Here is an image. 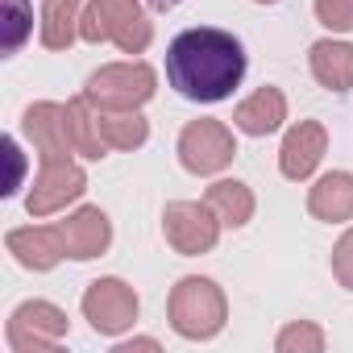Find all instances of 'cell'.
<instances>
[{"instance_id":"obj_1","label":"cell","mask_w":353,"mask_h":353,"mask_svg":"<svg viewBox=\"0 0 353 353\" xmlns=\"http://www.w3.org/2000/svg\"><path fill=\"white\" fill-rule=\"evenodd\" d=\"M245 79V46L216 26H192L166 46V83L192 104H221Z\"/></svg>"},{"instance_id":"obj_2","label":"cell","mask_w":353,"mask_h":353,"mask_svg":"<svg viewBox=\"0 0 353 353\" xmlns=\"http://www.w3.org/2000/svg\"><path fill=\"white\" fill-rule=\"evenodd\" d=\"M79 38L92 46L108 42L121 54H145L154 42V21H150L141 0H88Z\"/></svg>"},{"instance_id":"obj_3","label":"cell","mask_w":353,"mask_h":353,"mask_svg":"<svg viewBox=\"0 0 353 353\" xmlns=\"http://www.w3.org/2000/svg\"><path fill=\"white\" fill-rule=\"evenodd\" d=\"M166 320L183 341H212V336H221V328L229 320V299L212 279L188 274L170 287Z\"/></svg>"},{"instance_id":"obj_4","label":"cell","mask_w":353,"mask_h":353,"mask_svg":"<svg viewBox=\"0 0 353 353\" xmlns=\"http://www.w3.org/2000/svg\"><path fill=\"white\" fill-rule=\"evenodd\" d=\"M174 154H179V166L188 174H200V179H212V174L229 170L237 158V137L225 121L216 117H200L188 121L179 141H174Z\"/></svg>"},{"instance_id":"obj_5","label":"cell","mask_w":353,"mask_h":353,"mask_svg":"<svg viewBox=\"0 0 353 353\" xmlns=\"http://www.w3.org/2000/svg\"><path fill=\"white\" fill-rule=\"evenodd\" d=\"M154 92H158V71L141 59L104 63L83 83V96L100 108H141V104L154 100Z\"/></svg>"},{"instance_id":"obj_6","label":"cell","mask_w":353,"mask_h":353,"mask_svg":"<svg viewBox=\"0 0 353 353\" xmlns=\"http://www.w3.org/2000/svg\"><path fill=\"white\" fill-rule=\"evenodd\" d=\"M221 216L208 208V200H170L162 208V237L174 254L183 258H200L212 254L221 241Z\"/></svg>"},{"instance_id":"obj_7","label":"cell","mask_w":353,"mask_h":353,"mask_svg":"<svg viewBox=\"0 0 353 353\" xmlns=\"http://www.w3.org/2000/svg\"><path fill=\"white\" fill-rule=\"evenodd\" d=\"M67 312L50 299H26L13 307L9 324H5V341L13 353H42V349H59L67 341Z\"/></svg>"},{"instance_id":"obj_8","label":"cell","mask_w":353,"mask_h":353,"mask_svg":"<svg viewBox=\"0 0 353 353\" xmlns=\"http://www.w3.org/2000/svg\"><path fill=\"white\" fill-rule=\"evenodd\" d=\"M88 192V174L75 158H42L34 183L26 192V212L34 221H46L54 212H63L67 204H75Z\"/></svg>"},{"instance_id":"obj_9","label":"cell","mask_w":353,"mask_h":353,"mask_svg":"<svg viewBox=\"0 0 353 353\" xmlns=\"http://www.w3.org/2000/svg\"><path fill=\"white\" fill-rule=\"evenodd\" d=\"M79 307H83V320L92 324V332H100V336H121V332H129V328L137 324V307H141V303H137V291H133L125 279L108 274V279L88 283Z\"/></svg>"},{"instance_id":"obj_10","label":"cell","mask_w":353,"mask_h":353,"mask_svg":"<svg viewBox=\"0 0 353 353\" xmlns=\"http://www.w3.org/2000/svg\"><path fill=\"white\" fill-rule=\"evenodd\" d=\"M21 133L34 145L38 158H71L75 137H71V108L54 100H38L21 112Z\"/></svg>"},{"instance_id":"obj_11","label":"cell","mask_w":353,"mask_h":353,"mask_svg":"<svg viewBox=\"0 0 353 353\" xmlns=\"http://www.w3.org/2000/svg\"><path fill=\"white\" fill-rule=\"evenodd\" d=\"M328 154V129L320 121H295L279 145V170H283V179L291 183H303L316 174V166L324 162Z\"/></svg>"},{"instance_id":"obj_12","label":"cell","mask_w":353,"mask_h":353,"mask_svg":"<svg viewBox=\"0 0 353 353\" xmlns=\"http://www.w3.org/2000/svg\"><path fill=\"white\" fill-rule=\"evenodd\" d=\"M9 254L17 258V266L26 270H54L67 258V237L63 225H26V229H9L5 233Z\"/></svg>"},{"instance_id":"obj_13","label":"cell","mask_w":353,"mask_h":353,"mask_svg":"<svg viewBox=\"0 0 353 353\" xmlns=\"http://www.w3.org/2000/svg\"><path fill=\"white\" fill-rule=\"evenodd\" d=\"M59 225H63V237H67V258H75V262H92L112 245V221H108L104 208L83 204Z\"/></svg>"},{"instance_id":"obj_14","label":"cell","mask_w":353,"mask_h":353,"mask_svg":"<svg viewBox=\"0 0 353 353\" xmlns=\"http://www.w3.org/2000/svg\"><path fill=\"white\" fill-rule=\"evenodd\" d=\"M283 121H287V96L279 88H258L233 108V129L245 137H270L283 129Z\"/></svg>"},{"instance_id":"obj_15","label":"cell","mask_w":353,"mask_h":353,"mask_svg":"<svg viewBox=\"0 0 353 353\" xmlns=\"http://www.w3.org/2000/svg\"><path fill=\"white\" fill-rule=\"evenodd\" d=\"M307 212L324 225H345L353 221V174L349 170H328L307 188Z\"/></svg>"},{"instance_id":"obj_16","label":"cell","mask_w":353,"mask_h":353,"mask_svg":"<svg viewBox=\"0 0 353 353\" xmlns=\"http://www.w3.org/2000/svg\"><path fill=\"white\" fill-rule=\"evenodd\" d=\"M307 67H312V79H316L324 92L345 96V92L353 88V46H349V42H336V38L312 42Z\"/></svg>"},{"instance_id":"obj_17","label":"cell","mask_w":353,"mask_h":353,"mask_svg":"<svg viewBox=\"0 0 353 353\" xmlns=\"http://www.w3.org/2000/svg\"><path fill=\"white\" fill-rule=\"evenodd\" d=\"M79 21H83V0H42L38 42L46 50H71L79 42Z\"/></svg>"},{"instance_id":"obj_18","label":"cell","mask_w":353,"mask_h":353,"mask_svg":"<svg viewBox=\"0 0 353 353\" xmlns=\"http://www.w3.org/2000/svg\"><path fill=\"white\" fill-rule=\"evenodd\" d=\"M204 200H208V208L221 216V225L225 229H245L250 221H254V192L241 183V179H216L208 192H204Z\"/></svg>"},{"instance_id":"obj_19","label":"cell","mask_w":353,"mask_h":353,"mask_svg":"<svg viewBox=\"0 0 353 353\" xmlns=\"http://www.w3.org/2000/svg\"><path fill=\"white\" fill-rule=\"evenodd\" d=\"M100 133L108 150H141L150 141V121L141 117V108H100Z\"/></svg>"},{"instance_id":"obj_20","label":"cell","mask_w":353,"mask_h":353,"mask_svg":"<svg viewBox=\"0 0 353 353\" xmlns=\"http://www.w3.org/2000/svg\"><path fill=\"white\" fill-rule=\"evenodd\" d=\"M67 108H71V137H75V154H83V158H92V162H100L104 154H108V141H104V133H100V108L79 92L75 100H67Z\"/></svg>"},{"instance_id":"obj_21","label":"cell","mask_w":353,"mask_h":353,"mask_svg":"<svg viewBox=\"0 0 353 353\" xmlns=\"http://www.w3.org/2000/svg\"><path fill=\"white\" fill-rule=\"evenodd\" d=\"M324 345H328V336H324V328L312 324V320H291V324H283L279 336H274V349H279V353H320Z\"/></svg>"},{"instance_id":"obj_22","label":"cell","mask_w":353,"mask_h":353,"mask_svg":"<svg viewBox=\"0 0 353 353\" xmlns=\"http://www.w3.org/2000/svg\"><path fill=\"white\" fill-rule=\"evenodd\" d=\"M0 21H5V54H17L26 38L34 34V5L30 0H5L0 5Z\"/></svg>"},{"instance_id":"obj_23","label":"cell","mask_w":353,"mask_h":353,"mask_svg":"<svg viewBox=\"0 0 353 353\" xmlns=\"http://www.w3.org/2000/svg\"><path fill=\"white\" fill-rule=\"evenodd\" d=\"M312 9L328 34H353V0H316Z\"/></svg>"},{"instance_id":"obj_24","label":"cell","mask_w":353,"mask_h":353,"mask_svg":"<svg viewBox=\"0 0 353 353\" xmlns=\"http://www.w3.org/2000/svg\"><path fill=\"white\" fill-rule=\"evenodd\" d=\"M332 279L345 291H353V229H345L341 241L332 245Z\"/></svg>"},{"instance_id":"obj_25","label":"cell","mask_w":353,"mask_h":353,"mask_svg":"<svg viewBox=\"0 0 353 353\" xmlns=\"http://www.w3.org/2000/svg\"><path fill=\"white\" fill-rule=\"evenodd\" d=\"M5 154H9V162H13V179H9V188H0V192H5V196H13V192L21 188V183H17V174H21V150H17V141H13V137L5 141Z\"/></svg>"},{"instance_id":"obj_26","label":"cell","mask_w":353,"mask_h":353,"mask_svg":"<svg viewBox=\"0 0 353 353\" xmlns=\"http://www.w3.org/2000/svg\"><path fill=\"white\" fill-rule=\"evenodd\" d=\"M133 349H158V341L154 336H137V341H121L117 345V353H133Z\"/></svg>"},{"instance_id":"obj_27","label":"cell","mask_w":353,"mask_h":353,"mask_svg":"<svg viewBox=\"0 0 353 353\" xmlns=\"http://www.w3.org/2000/svg\"><path fill=\"white\" fill-rule=\"evenodd\" d=\"M145 5H150V9H158V13H170L174 5H183V0H145Z\"/></svg>"},{"instance_id":"obj_28","label":"cell","mask_w":353,"mask_h":353,"mask_svg":"<svg viewBox=\"0 0 353 353\" xmlns=\"http://www.w3.org/2000/svg\"><path fill=\"white\" fill-rule=\"evenodd\" d=\"M254 5H279V0H254Z\"/></svg>"}]
</instances>
